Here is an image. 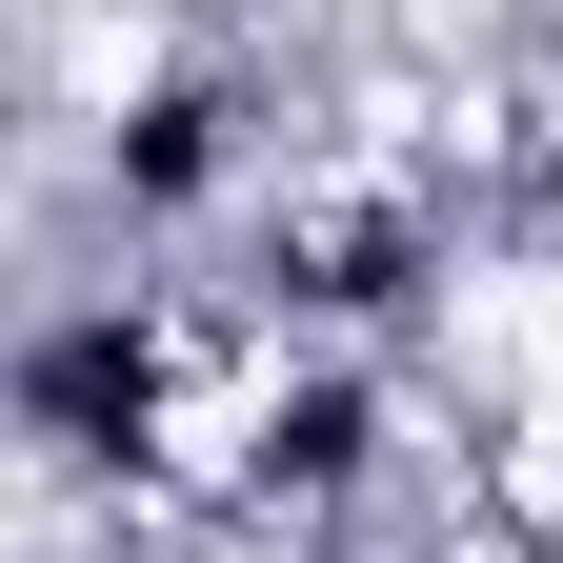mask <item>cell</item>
<instances>
[{
	"mask_svg": "<svg viewBox=\"0 0 563 563\" xmlns=\"http://www.w3.org/2000/svg\"><path fill=\"white\" fill-rule=\"evenodd\" d=\"M201 422H222V322L162 282H60L0 322V443L81 504H201Z\"/></svg>",
	"mask_w": 563,
	"mask_h": 563,
	"instance_id": "cell-1",
	"label": "cell"
},
{
	"mask_svg": "<svg viewBox=\"0 0 563 563\" xmlns=\"http://www.w3.org/2000/svg\"><path fill=\"white\" fill-rule=\"evenodd\" d=\"M101 222L121 242H242V201H262V162H282V121H262V81L242 60H121L101 81Z\"/></svg>",
	"mask_w": 563,
	"mask_h": 563,
	"instance_id": "cell-2",
	"label": "cell"
}]
</instances>
